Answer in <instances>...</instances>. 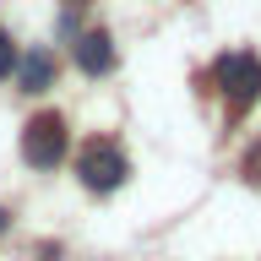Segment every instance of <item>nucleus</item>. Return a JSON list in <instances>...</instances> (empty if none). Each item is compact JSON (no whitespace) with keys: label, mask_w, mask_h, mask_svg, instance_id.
Segmentation results:
<instances>
[{"label":"nucleus","mask_w":261,"mask_h":261,"mask_svg":"<svg viewBox=\"0 0 261 261\" xmlns=\"http://www.w3.org/2000/svg\"><path fill=\"white\" fill-rule=\"evenodd\" d=\"M218 82H223L228 114H245L261 98V60H256V55H245V49H234V55L218 60Z\"/></svg>","instance_id":"f257e3e1"},{"label":"nucleus","mask_w":261,"mask_h":261,"mask_svg":"<svg viewBox=\"0 0 261 261\" xmlns=\"http://www.w3.org/2000/svg\"><path fill=\"white\" fill-rule=\"evenodd\" d=\"M76 174H82L87 191L103 196V191H114V185L130 174V163H125V152H120L109 136H93V142L82 147V158H76Z\"/></svg>","instance_id":"f03ea898"},{"label":"nucleus","mask_w":261,"mask_h":261,"mask_svg":"<svg viewBox=\"0 0 261 261\" xmlns=\"http://www.w3.org/2000/svg\"><path fill=\"white\" fill-rule=\"evenodd\" d=\"M22 158L33 169H55L65 158V120L60 114H33L28 130H22Z\"/></svg>","instance_id":"7ed1b4c3"},{"label":"nucleus","mask_w":261,"mask_h":261,"mask_svg":"<svg viewBox=\"0 0 261 261\" xmlns=\"http://www.w3.org/2000/svg\"><path fill=\"white\" fill-rule=\"evenodd\" d=\"M76 65L87 71V76L114 71V44H109V33H82V38H76Z\"/></svg>","instance_id":"20e7f679"},{"label":"nucleus","mask_w":261,"mask_h":261,"mask_svg":"<svg viewBox=\"0 0 261 261\" xmlns=\"http://www.w3.org/2000/svg\"><path fill=\"white\" fill-rule=\"evenodd\" d=\"M16 65H22V93H44L49 76H55V55L49 49H33L28 60H16Z\"/></svg>","instance_id":"39448f33"},{"label":"nucleus","mask_w":261,"mask_h":261,"mask_svg":"<svg viewBox=\"0 0 261 261\" xmlns=\"http://www.w3.org/2000/svg\"><path fill=\"white\" fill-rule=\"evenodd\" d=\"M240 174L250 179V185H261V142L250 147V152H245V163H240Z\"/></svg>","instance_id":"423d86ee"},{"label":"nucleus","mask_w":261,"mask_h":261,"mask_svg":"<svg viewBox=\"0 0 261 261\" xmlns=\"http://www.w3.org/2000/svg\"><path fill=\"white\" fill-rule=\"evenodd\" d=\"M11 71H16V44L0 33V76H11Z\"/></svg>","instance_id":"0eeeda50"},{"label":"nucleus","mask_w":261,"mask_h":261,"mask_svg":"<svg viewBox=\"0 0 261 261\" xmlns=\"http://www.w3.org/2000/svg\"><path fill=\"white\" fill-rule=\"evenodd\" d=\"M65 6H71V11H76V6H87V0H65Z\"/></svg>","instance_id":"6e6552de"},{"label":"nucleus","mask_w":261,"mask_h":261,"mask_svg":"<svg viewBox=\"0 0 261 261\" xmlns=\"http://www.w3.org/2000/svg\"><path fill=\"white\" fill-rule=\"evenodd\" d=\"M0 228H6V212H0Z\"/></svg>","instance_id":"1a4fd4ad"}]
</instances>
